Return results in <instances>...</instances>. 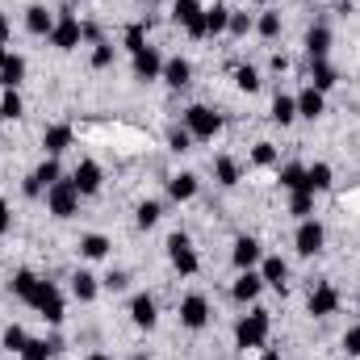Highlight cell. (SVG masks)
<instances>
[{"mask_svg":"<svg viewBox=\"0 0 360 360\" xmlns=\"http://www.w3.org/2000/svg\"><path fill=\"white\" fill-rule=\"evenodd\" d=\"M184 130L193 139H214L222 130V117L214 109H205V105H193V109H184Z\"/></svg>","mask_w":360,"mask_h":360,"instance_id":"obj_1","label":"cell"},{"mask_svg":"<svg viewBox=\"0 0 360 360\" xmlns=\"http://www.w3.org/2000/svg\"><path fill=\"white\" fill-rule=\"evenodd\" d=\"M46 205H51V214H55V218H72V214H76V205H80L76 184H72V180H55V184L46 188Z\"/></svg>","mask_w":360,"mask_h":360,"instance_id":"obj_2","label":"cell"},{"mask_svg":"<svg viewBox=\"0 0 360 360\" xmlns=\"http://www.w3.org/2000/svg\"><path fill=\"white\" fill-rule=\"evenodd\" d=\"M235 340L239 348H260L269 340V310H252L239 327H235Z\"/></svg>","mask_w":360,"mask_h":360,"instance_id":"obj_3","label":"cell"},{"mask_svg":"<svg viewBox=\"0 0 360 360\" xmlns=\"http://www.w3.org/2000/svg\"><path fill=\"white\" fill-rule=\"evenodd\" d=\"M30 306H34V310H42V319H46V323H59V319H63V297H59V289H55L51 281H38V289H34Z\"/></svg>","mask_w":360,"mask_h":360,"instance_id":"obj_4","label":"cell"},{"mask_svg":"<svg viewBox=\"0 0 360 360\" xmlns=\"http://www.w3.org/2000/svg\"><path fill=\"white\" fill-rule=\"evenodd\" d=\"M172 13H176V21L193 34V38H205V8H201L197 0H176Z\"/></svg>","mask_w":360,"mask_h":360,"instance_id":"obj_5","label":"cell"},{"mask_svg":"<svg viewBox=\"0 0 360 360\" xmlns=\"http://www.w3.org/2000/svg\"><path fill=\"white\" fill-rule=\"evenodd\" d=\"M80 34H84V25H80L72 13H63V17L55 21V30H51V42H55L59 51H72V46H80Z\"/></svg>","mask_w":360,"mask_h":360,"instance_id":"obj_6","label":"cell"},{"mask_svg":"<svg viewBox=\"0 0 360 360\" xmlns=\"http://www.w3.org/2000/svg\"><path fill=\"white\" fill-rule=\"evenodd\" d=\"M323 239H327L323 222L306 218V222L297 226V252H302V256H319V252H323Z\"/></svg>","mask_w":360,"mask_h":360,"instance_id":"obj_7","label":"cell"},{"mask_svg":"<svg viewBox=\"0 0 360 360\" xmlns=\"http://www.w3.org/2000/svg\"><path fill=\"white\" fill-rule=\"evenodd\" d=\"M180 323H184V327H193V331H197V327H205V323H210V302H205L201 293L184 297V302H180Z\"/></svg>","mask_w":360,"mask_h":360,"instance_id":"obj_8","label":"cell"},{"mask_svg":"<svg viewBox=\"0 0 360 360\" xmlns=\"http://www.w3.org/2000/svg\"><path fill=\"white\" fill-rule=\"evenodd\" d=\"M168 256H172V264H176L184 276L197 272V252H193V243H188L184 235H172V239H168Z\"/></svg>","mask_w":360,"mask_h":360,"instance_id":"obj_9","label":"cell"},{"mask_svg":"<svg viewBox=\"0 0 360 360\" xmlns=\"http://www.w3.org/2000/svg\"><path fill=\"white\" fill-rule=\"evenodd\" d=\"M134 76H139V80H160V76H164V59H160V51L143 46V51L134 55Z\"/></svg>","mask_w":360,"mask_h":360,"instance_id":"obj_10","label":"cell"},{"mask_svg":"<svg viewBox=\"0 0 360 360\" xmlns=\"http://www.w3.org/2000/svg\"><path fill=\"white\" fill-rule=\"evenodd\" d=\"M335 306H340V293H335L331 285H319V289L310 293V314H314V319H327V314H335Z\"/></svg>","mask_w":360,"mask_h":360,"instance_id":"obj_11","label":"cell"},{"mask_svg":"<svg viewBox=\"0 0 360 360\" xmlns=\"http://www.w3.org/2000/svg\"><path fill=\"white\" fill-rule=\"evenodd\" d=\"M72 184H76V193H80V197L96 193V188H101V168H96L92 160H84V164H80V168L72 172Z\"/></svg>","mask_w":360,"mask_h":360,"instance_id":"obj_12","label":"cell"},{"mask_svg":"<svg viewBox=\"0 0 360 360\" xmlns=\"http://www.w3.org/2000/svg\"><path fill=\"white\" fill-rule=\"evenodd\" d=\"M293 101H297V113H302V117H310V122L323 113V92L314 89V84H310V89H302Z\"/></svg>","mask_w":360,"mask_h":360,"instance_id":"obj_13","label":"cell"},{"mask_svg":"<svg viewBox=\"0 0 360 360\" xmlns=\"http://www.w3.org/2000/svg\"><path fill=\"white\" fill-rule=\"evenodd\" d=\"M25 30H30V34H46V38H51V30H55V17H51L42 4H34V8H25Z\"/></svg>","mask_w":360,"mask_h":360,"instance_id":"obj_14","label":"cell"},{"mask_svg":"<svg viewBox=\"0 0 360 360\" xmlns=\"http://www.w3.org/2000/svg\"><path fill=\"white\" fill-rule=\"evenodd\" d=\"M306 51H310V59H327V51H331V30H327V25H314V30L306 34Z\"/></svg>","mask_w":360,"mask_h":360,"instance_id":"obj_15","label":"cell"},{"mask_svg":"<svg viewBox=\"0 0 360 360\" xmlns=\"http://www.w3.org/2000/svg\"><path fill=\"white\" fill-rule=\"evenodd\" d=\"M231 260L248 272L252 264H260V243H256V239H239V243H235V252H231Z\"/></svg>","mask_w":360,"mask_h":360,"instance_id":"obj_16","label":"cell"},{"mask_svg":"<svg viewBox=\"0 0 360 360\" xmlns=\"http://www.w3.org/2000/svg\"><path fill=\"white\" fill-rule=\"evenodd\" d=\"M42 147H46L51 155L68 151V147H72V126H51V130L42 134Z\"/></svg>","mask_w":360,"mask_h":360,"instance_id":"obj_17","label":"cell"},{"mask_svg":"<svg viewBox=\"0 0 360 360\" xmlns=\"http://www.w3.org/2000/svg\"><path fill=\"white\" fill-rule=\"evenodd\" d=\"M130 319H134L139 327H155V302H151L147 293H139V297L130 302Z\"/></svg>","mask_w":360,"mask_h":360,"instance_id":"obj_18","label":"cell"},{"mask_svg":"<svg viewBox=\"0 0 360 360\" xmlns=\"http://www.w3.org/2000/svg\"><path fill=\"white\" fill-rule=\"evenodd\" d=\"M21 76H25V59H21V55H8L4 68H0V84H4V89H17Z\"/></svg>","mask_w":360,"mask_h":360,"instance_id":"obj_19","label":"cell"},{"mask_svg":"<svg viewBox=\"0 0 360 360\" xmlns=\"http://www.w3.org/2000/svg\"><path fill=\"white\" fill-rule=\"evenodd\" d=\"M260 285H264V276L248 269L243 276H239V281H235V297H239V302H252V297L260 293Z\"/></svg>","mask_w":360,"mask_h":360,"instance_id":"obj_20","label":"cell"},{"mask_svg":"<svg viewBox=\"0 0 360 360\" xmlns=\"http://www.w3.org/2000/svg\"><path fill=\"white\" fill-rule=\"evenodd\" d=\"M188 76H193L188 59H168V63H164V80H168L172 89H184V84H188Z\"/></svg>","mask_w":360,"mask_h":360,"instance_id":"obj_21","label":"cell"},{"mask_svg":"<svg viewBox=\"0 0 360 360\" xmlns=\"http://www.w3.org/2000/svg\"><path fill=\"white\" fill-rule=\"evenodd\" d=\"M168 193H172L176 201H188V197L197 193V176H193V172H180V176H172V180H168Z\"/></svg>","mask_w":360,"mask_h":360,"instance_id":"obj_22","label":"cell"},{"mask_svg":"<svg viewBox=\"0 0 360 360\" xmlns=\"http://www.w3.org/2000/svg\"><path fill=\"white\" fill-rule=\"evenodd\" d=\"M226 25H231V8H226V4L205 8V34H222Z\"/></svg>","mask_w":360,"mask_h":360,"instance_id":"obj_23","label":"cell"},{"mask_svg":"<svg viewBox=\"0 0 360 360\" xmlns=\"http://www.w3.org/2000/svg\"><path fill=\"white\" fill-rule=\"evenodd\" d=\"M293 117H297V101H293V96H276V101H272V122L289 126Z\"/></svg>","mask_w":360,"mask_h":360,"instance_id":"obj_24","label":"cell"},{"mask_svg":"<svg viewBox=\"0 0 360 360\" xmlns=\"http://www.w3.org/2000/svg\"><path fill=\"white\" fill-rule=\"evenodd\" d=\"M327 184H331V168H327V164L306 168V193H323Z\"/></svg>","mask_w":360,"mask_h":360,"instance_id":"obj_25","label":"cell"},{"mask_svg":"<svg viewBox=\"0 0 360 360\" xmlns=\"http://www.w3.org/2000/svg\"><path fill=\"white\" fill-rule=\"evenodd\" d=\"M285 260H276V256H272V260H264V269H260V276H264V285H272V289H285Z\"/></svg>","mask_w":360,"mask_h":360,"instance_id":"obj_26","label":"cell"},{"mask_svg":"<svg viewBox=\"0 0 360 360\" xmlns=\"http://www.w3.org/2000/svg\"><path fill=\"white\" fill-rule=\"evenodd\" d=\"M72 293H76L80 302H92V297H96V276H92V272H76V276H72Z\"/></svg>","mask_w":360,"mask_h":360,"instance_id":"obj_27","label":"cell"},{"mask_svg":"<svg viewBox=\"0 0 360 360\" xmlns=\"http://www.w3.org/2000/svg\"><path fill=\"white\" fill-rule=\"evenodd\" d=\"M310 80H314V89L327 92L331 84H335V68L327 63V59H314V72H310Z\"/></svg>","mask_w":360,"mask_h":360,"instance_id":"obj_28","label":"cell"},{"mask_svg":"<svg viewBox=\"0 0 360 360\" xmlns=\"http://www.w3.org/2000/svg\"><path fill=\"white\" fill-rule=\"evenodd\" d=\"M289 214H297V218L306 222V218L314 214V193H306V188H297V193H293V201H289Z\"/></svg>","mask_w":360,"mask_h":360,"instance_id":"obj_29","label":"cell"},{"mask_svg":"<svg viewBox=\"0 0 360 360\" xmlns=\"http://www.w3.org/2000/svg\"><path fill=\"white\" fill-rule=\"evenodd\" d=\"M281 184H285L289 193L306 188V168H302V164H285V168H281Z\"/></svg>","mask_w":360,"mask_h":360,"instance_id":"obj_30","label":"cell"},{"mask_svg":"<svg viewBox=\"0 0 360 360\" xmlns=\"http://www.w3.org/2000/svg\"><path fill=\"white\" fill-rule=\"evenodd\" d=\"M34 289H38V276H34V272H17V276H13V293H17L21 302H30Z\"/></svg>","mask_w":360,"mask_h":360,"instance_id":"obj_31","label":"cell"},{"mask_svg":"<svg viewBox=\"0 0 360 360\" xmlns=\"http://www.w3.org/2000/svg\"><path fill=\"white\" fill-rule=\"evenodd\" d=\"M80 252H84L89 260H101V256L109 252V239H105V235H84V239H80Z\"/></svg>","mask_w":360,"mask_h":360,"instance_id":"obj_32","label":"cell"},{"mask_svg":"<svg viewBox=\"0 0 360 360\" xmlns=\"http://www.w3.org/2000/svg\"><path fill=\"white\" fill-rule=\"evenodd\" d=\"M59 344H46V340H30L25 344V352H21V360H46L51 352H55Z\"/></svg>","mask_w":360,"mask_h":360,"instance_id":"obj_33","label":"cell"},{"mask_svg":"<svg viewBox=\"0 0 360 360\" xmlns=\"http://www.w3.org/2000/svg\"><path fill=\"white\" fill-rule=\"evenodd\" d=\"M0 117H21V96H17V89H4V101H0Z\"/></svg>","mask_w":360,"mask_h":360,"instance_id":"obj_34","label":"cell"},{"mask_svg":"<svg viewBox=\"0 0 360 360\" xmlns=\"http://www.w3.org/2000/svg\"><path fill=\"white\" fill-rule=\"evenodd\" d=\"M214 172H218V180H222V184H239V164H235V160H226V155L214 164Z\"/></svg>","mask_w":360,"mask_h":360,"instance_id":"obj_35","label":"cell"},{"mask_svg":"<svg viewBox=\"0 0 360 360\" xmlns=\"http://www.w3.org/2000/svg\"><path fill=\"white\" fill-rule=\"evenodd\" d=\"M143 46H147V25H130V30H126V51L139 55Z\"/></svg>","mask_w":360,"mask_h":360,"instance_id":"obj_36","label":"cell"},{"mask_svg":"<svg viewBox=\"0 0 360 360\" xmlns=\"http://www.w3.org/2000/svg\"><path fill=\"white\" fill-rule=\"evenodd\" d=\"M25 344H30V335H25L17 323H13V327L4 331V348H8V352H25Z\"/></svg>","mask_w":360,"mask_h":360,"instance_id":"obj_37","label":"cell"},{"mask_svg":"<svg viewBox=\"0 0 360 360\" xmlns=\"http://www.w3.org/2000/svg\"><path fill=\"white\" fill-rule=\"evenodd\" d=\"M160 222V201H143L139 205V226L147 231V226H155Z\"/></svg>","mask_w":360,"mask_h":360,"instance_id":"obj_38","label":"cell"},{"mask_svg":"<svg viewBox=\"0 0 360 360\" xmlns=\"http://www.w3.org/2000/svg\"><path fill=\"white\" fill-rule=\"evenodd\" d=\"M235 84H239L243 92H256V89H260V76H256V68H239V72H235Z\"/></svg>","mask_w":360,"mask_h":360,"instance_id":"obj_39","label":"cell"},{"mask_svg":"<svg viewBox=\"0 0 360 360\" xmlns=\"http://www.w3.org/2000/svg\"><path fill=\"white\" fill-rule=\"evenodd\" d=\"M34 180H38V184H42V188H51V184H55V180H59V164H55V160H46V164H42V168H38V172H34Z\"/></svg>","mask_w":360,"mask_h":360,"instance_id":"obj_40","label":"cell"},{"mask_svg":"<svg viewBox=\"0 0 360 360\" xmlns=\"http://www.w3.org/2000/svg\"><path fill=\"white\" fill-rule=\"evenodd\" d=\"M252 164H260V168L276 164V151H272V143H256V151H252Z\"/></svg>","mask_w":360,"mask_h":360,"instance_id":"obj_41","label":"cell"},{"mask_svg":"<svg viewBox=\"0 0 360 360\" xmlns=\"http://www.w3.org/2000/svg\"><path fill=\"white\" fill-rule=\"evenodd\" d=\"M256 30H260L264 38H276V34H281V17H276V13H264V17L256 21Z\"/></svg>","mask_w":360,"mask_h":360,"instance_id":"obj_42","label":"cell"},{"mask_svg":"<svg viewBox=\"0 0 360 360\" xmlns=\"http://www.w3.org/2000/svg\"><path fill=\"white\" fill-rule=\"evenodd\" d=\"M92 63H96V68H109V63H113V46H109V42H96Z\"/></svg>","mask_w":360,"mask_h":360,"instance_id":"obj_43","label":"cell"},{"mask_svg":"<svg viewBox=\"0 0 360 360\" xmlns=\"http://www.w3.org/2000/svg\"><path fill=\"white\" fill-rule=\"evenodd\" d=\"M226 30H231V34H248V30H252V17H248V13H231V25H226Z\"/></svg>","mask_w":360,"mask_h":360,"instance_id":"obj_44","label":"cell"},{"mask_svg":"<svg viewBox=\"0 0 360 360\" xmlns=\"http://www.w3.org/2000/svg\"><path fill=\"white\" fill-rule=\"evenodd\" d=\"M344 352H348V356H360V327H352V331L344 335Z\"/></svg>","mask_w":360,"mask_h":360,"instance_id":"obj_45","label":"cell"},{"mask_svg":"<svg viewBox=\"0 0 360 360\" xmlns=\"http://www.w3.org/2000/svg\"><path fill=\"white\" fill-rule=\"evenodd\" d=\"M188 143H193L188 130H172V151H188Z\"/></svg>","mask_w":360,"mask_h":360,"instance_id":"obj_46","label":"cell"},{"mask_svg":"<svg viewBox=\"0 0 360 360\" xmlns=\"http://www.w3.org/2000/svg\"><path fill=\"white\" fill-rule=\"evenodd\" d=\"M105 285H109V289H126V272H109Z\"/></svg>","mask_w":360,"mask_h":360,"instance_id":"obj_47","label":"cell"},{"mask_svg":"<svg viewBox=\"0 0 360 360\" xmlns=\"http://www.w3.org/2000/svg\"><path fill=\"white\" fill-rule=\"evenodd\" d=\"M8 222H13V214H8V205H4V201H0V239H4V235H8Z\"/></svg>","mask_w":360,"mask_h":360,"instance_id":"obj_48","label":"cell"},{"mask_svg":"<svg viewBox=\"0 0 360 360\" xmlns=\"http://www.w3.org/2000/svg\"><path fill=\"white\" fill-rule=\"evenodd\" d=\"M4 38H8V17L0 13V42H4Z\"/></svg>","mask_w":360,"mask_h":360,"instance_id":"obj_49","label":"cell"},{"mask_svg":"<svg viewBox=\"0 0 360 360\" xmlns=\"http://www.w3.org/2000/svg\"><path fill=\"white\" fill-rule=\"evenodd\" d=\"M4 59H8V51H4V42H0V68H4Z\"/></svg>","mask_w":360,"mask_h":360,"instance_id":"obj_50","label":"cell"},{"mask_svg":"<svg viewBox=\"0 0 360 360\" xmlns=\"http://www.w3.org/2000/svg\"><path fill=\"white\" fill-rule=\"evenodd\" d=\"M260 360H281V356H276V352H264V356H260Z\"/></svg>","mask_w":360,"mask_h":360,"instance_id":"obj_51","label":"cell"},{"mask_svg":"<svg viewBox=\"0 0 360 360\" xmlns=\"http://www.w3.org/2000/svg\"><path fill=\"white\" fill-rule=\"evenodd\" d=\"M89 360H109V356H101V352H92V356Z\"/></svg>","mask_w":360,"mask_h":360,"instance_id":"obj_52","label":"cell"},{"mask_svg":"<svg viewBox=\"0 0 360 360\" xmlns=\"http://www.w3.org/2000/svg\"><path fill=\"white\" fill-rule=\"evenodd\" d=\"M130 360H147V356H130Z\"/></svg>","mask_w":360,"mask_h":360,"instance_id":"obj_53","label":"cell"},{"mask_svg":"<svg viewBox=\"0 0 360 360\" xmlns=\"http://www.w3.org/2000/svg\"><path fill=\"white\" fill-rule=\"evenodd\" d=\"M256 4H264V0H256Z\"/></svg>","mask_w":360,"mask_h":360,"instance_id":"obj_54","label":"cell"},{"mask_svg":"<svg viewBox=\"0 0 360 360\" xmlns=\"http://www.w3.org/2000/svg\"><path fill=\"white\" fill-rule=\"evenodd\" d=\"M0 348H4V344H0Z\"/></svg>","mask_w":360,"mask_h":360,"instance_id":"obj_55","label":"cell"}]
</instances>
